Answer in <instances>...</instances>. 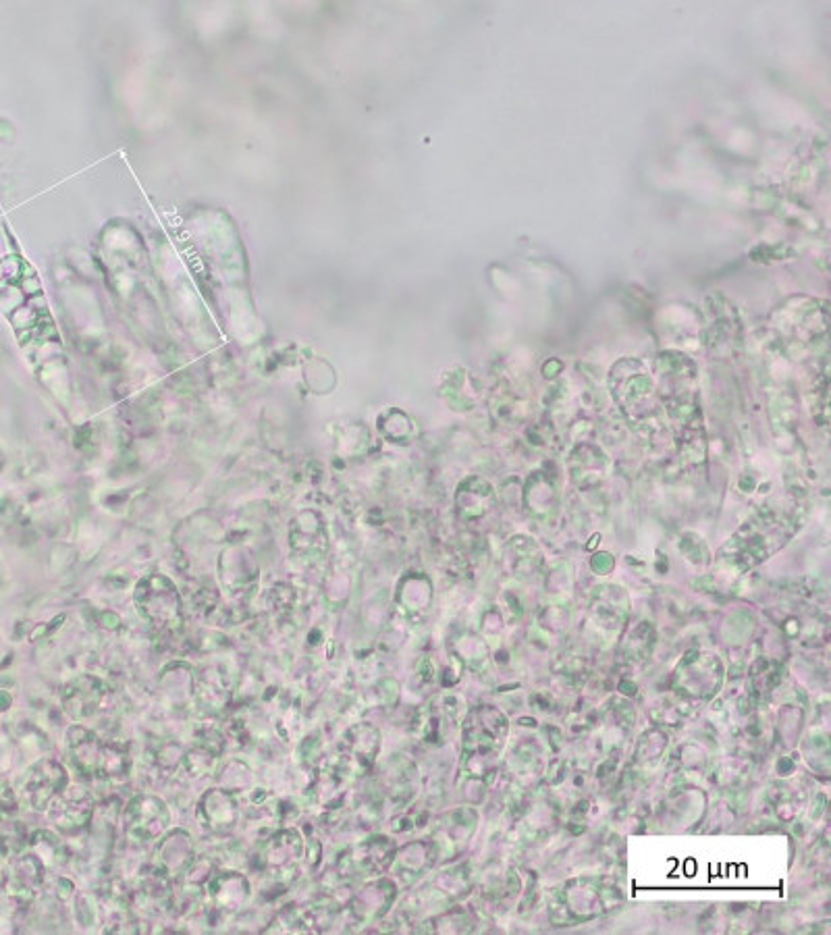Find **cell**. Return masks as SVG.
Returning <instances> with one entry per match:
<instances>
[{"label": "cell", "mask_w": 831, "mask_h": 935, "mask_svg": "<svg viewBox=\"0 0 831 935\" xmlns=\"http://www.w3.org/2000/svg\"><path fill=\"white\" fill-rule=\"evenodd\" d=\"M200 819L212 832H229L237 821L235 800L223 790H210L200 803Z\"/></svg>", "instance_id": "cell-3"}, {"label": "cell", "mask_w": 831, "mask_h": 935, "mask_svg": "<svg viewBox=\"0 0 831 935\" xmlns=\"http://www.w3.org/2000/svg\"><path fill=\"white\" fill-rule=\"evenodd\" d=\"M67 742L71 748V759L77 765V769L82 771L84 776L94 778L102 742L84 728H73L67 736Z\"/></svg>", "instance_id": "cell-6"}, {"label": "cell", "mask_w": 831, "mask_h": 935, "mask_svg": "<svg viewBox=\"0 0 831 935\" xmlns=\"http://www.w3.org/2000/svg\"><path fill=\"white\" fill-rule=\"evenodd\" d=\"M169 821H171V815H169L167 805L156 796L133 798L123 815L125 832L136 840L160 838L167 832Z\"/></svg>", "instance_id": "cell-1"}, {"label": "cell", "mask_w": 831, "mask_h": 935, "mask_svg": "<svg viewBox=\"0 0 831 935\" xmlns=\"http://www.w3.org/2000/svg\"><path fill=\"white\" fill-rule=\"evenodd\" d=\"M302 838L298 832H281L264 848V869L271 884H283L285 888L298 875L296 861L302 857Z\"/></svg>", "instance_id": "cell-2"}, {"label": "cell", "mask_w": 831, "mask_h": 935, "mask_svg": "<svg viewBox=\"0 0 831 935\" xmlns=\"http://www.w3.org/2000/svg\"><path fill=\"white\" fill-rule=\"evenodd\" d=\"M59 830L67 834H77L79 830L90 823L92 819V803L88 796H71L61 800L59 813L55 815Z\"/></svg>", "instance_id": "cell-7"}, {"label": "cell", "mask_w": 831, "mask_h": 935, "mask_svg": "<svg viewBox=\"0 0 831 935\" xmlns=\"http://www.w3.org/2000/svg\"><path fill=\"white\" fill-rule=\"evenodd\" d=\"M67 784V773L57 763H42L34 769L28 792L32 796V805L36 809H44L52 796H57Z\"/></svg>", "instance_id": "cell-4"}, {"label": "cell", "mask_w": 831, "mask_h": 935, "mask_svg": "<svg viewBox=\"0 0 831 935\" xmlns=\"http://www.w3.org/2000/svg\"><path fill=\"white\" fill-rule=\"evenodd\" d=\"M208 894L221 908L235 911V908L244 906L246 900L250 898V886H248L246 877H241L237 873H227L210 881Z\"/></svg>", "instance_id": "cell-5"}]
</instances>
